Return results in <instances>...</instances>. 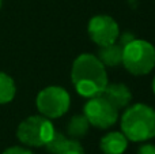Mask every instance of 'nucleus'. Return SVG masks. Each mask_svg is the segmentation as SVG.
<instances>
[{"instance_id": "f257e3e1", "label": "nucleus", "mask_w": 155, "mask_h": 154, "mask_svg": "<svg viewBox=\"0 0 155 154\" xmlns=\"http://www.w3.org/2000/svg\"><path fill=\"white\" fill-rule=\"evenodd\" d=\"M71 81L78 94L82 97L101 95L107 86L106 67L93 53H82L72 63Z\"/></svg>"}, {"instance_id": "f03ea898", "label": "nucleus", "mask_w": 155, "mask_h": 154, "mask_svg": "<svg viewBox=\"0 0 155 154\" xmlns=\"http://www.w3.org/2000/svg\"><path fill=\"white\" fill-rule=\"evenodd\" d=\"M120 126L128 141H150L155 138V109L146 104H135L123 113Z\"/></svg>"}, {"instance_id": "7ed1b4c3", "label": "nucleus", "mask_w": 155, "mask_h": 154, "mask_svg": "<svg viewBox=\"0 0 155 154\" xmlns=\"http://www.w3.org/2000/svg\"><path fill=\"white\" fill-rule=\"evenodd\" d=\"M128 72L136 76L150 74L155 67V46L146 40H134L123 46V63Z\"/></svg>"}, {"instance_id": "20e7f679", "label": "nucleus", "mask_w": 155, "mask_h": 154, "mask_svg": "<svg viewBox=\"0 0 155 154\" xmlns=\"http://www.w3.org/2000/svg\"><path fill=\"white\" fill-rule=\"evenodd\" d=\"M54 131L56 130L51 119L42 115H34L21 122L16 128V138L25 146L42 147L53 136Z\"/></svg>"}, {"instance_id": "39448f33", "label": "nucleus", "mask_w": 155, "mask_h": 154, "mask_svg": "<svg viewBox=\"0 0 155 154\" xmlns=\"http://www.w3.org/2000/svg\"><path fill=\"white\" fill-rule=\"evenodd\" d=\"M35 106L42 116L48 119H59L70 109L71 95L61 86H48L37 94Z\"/></svg>"}, {"instance_id": "423d86ee", "label": "nucleus", "mask_w": 155, "mask_h": 154, "mask_svg": "<svg viewBox=\"0 0 155 154\" xmlns=\"http://www.w3.org/2000/svg\"><path fill=\"white\" fill-rule=\"evenodd\" d=\"M83 115L88 120L90 126L101 130L110 128L118 119V111L102 95L88 98L83 108Z\"/></svg>"}, {"instance_id": "0eeeda50", "label": "nucleus", "mask_w": 155, "mask_h": 154, "mask_svg": "<svg viewBox=\"0 0 155 154\" xmlns=\"http://www.w3.org/2000/svg\"><path fill=\"white\" fill-rule=\"evenodd\" d=\"M88 37L94 44L101 48L114 44L120 34L117 22L109 15H95L88 21L87 25Z\"/></svg>"}, {"instance_id": "6e6552de", "label": "nucleus", "mask_w": 155, "mask_h": 154, "mask_svg": "<svg viewBox=\"0 0 155 154\" xmlns=\"http://www.w3.org/2000/svg\"><path fill=\"white\" fill-rule=\"evenodd\" d=\"M102 97L106 98L117 111L124 109L131 104L132 101V93L129 90V87L124 83H112L105 87V90L102 92Z\"/></svg>"}, {"instance_id": "1a4fd4ad", "label": "nucleus", "mask_w": 155, "mask_h": 154, "mask_svg": "<svg viewBox=\"0 0 155 154\" xmlns=\"http://www.w3.org/2000/svg\"><path fill=\"white\" fill-rule=\"evenodd\" d=\"M128 147V139L120 131H110L99 141V149L104 154H123Z\"/></svg>"}, {"instance_id": "9d476101", "label": "nucleus", "mask_w": 155, "mask_h": 154, "mask_svg": "<svg viewBox=\"0 0 155 154\" xmlns=\"http://www.w3.org/2000/svg\"><path fill=\"white\" fill-rule=\"evenodd\" d=\"M97 57L101 60L105 67H118L123 63V46L116 42L101 46Z\"/></svg>"}, {"instance_id": "9b49d317", "label": "nucleus", "mask_w": 155, "mask_h": 154, "mask_svg": "<svg viewBox=\"0 0 155 154\" xmlns=\"http://www.w3.org/2000/svg\"><path fill=\"white\" fill-rule=\"evenodd\" d=\"M88 128H90V123L84 115H74L67 124V132L71 138L79 139L87 135Z\"/></svg>"}, {"instance_id": "f8f14e48", "label": "nucleus", "mask_w": 155, "mask_h": 154, "mask_svg": "<svg viewBox=\"0 0 155 154\" xmlns=\"http://www.w3.org/2000/svg\"><path fill=\"white\" fill-rule=\"evenodd\" d=\"M16 85L8 74L0 71V105L8 104L15 98Z\"/></svg>"}, {"instance_id": "ddd939ff", "label": "nucleus", "mask_w": 155, "mask_h": 154, "mask_svg": "<svg viewBox=\"0 0 155 154\" xmlns=\"http://www.w3.org/2000/svg\"><path fill=\"white\" fill-rule=\"evenodd\" d=\"M65 139H67V136L64 135V134L61 132H57V131H54L53 136H52L51 139H49V142L45 145V149L48 150L51 154H57L60 152V149H61V146L64 145Z\"/></svg>"}, {"instance_id": "4468645a", "label": "nucleus", "mask_w": 155, "mask_h": 154, "mask_svg": "<svg viewBox=\"0 0 155 154\" xmlns=\"http://www.w3.org/2000/svg\"><path fill=\"white\" fill-rule=\"evenodd\" d=\"M57 154H84V149H83L82 143L78 139H65L64 145L61 146L60 152Z\"/></svg>"}, {"instance_id": "2eb2a0df", "label": "nucleus", "mask_w": 155, "mask_h": 154, "mask_svg": "<svg viewBox=\"0 0 155 154\" xmlns=\"http://www.w3.org/2000/svg\"><path fill=\"white\" fill-rule=\"evenodd\" d=\"M117 40H118V44H120L121 46H125V45H128L129 42H132L134 40H136V37H135V34L131 32H124V33H120V34H118Z\"/></svg>"}, {"instance_id": "dca6fc26", "label": "nucleus", "mask_w": 155, "mask_h": 154, "mask_svg": "<svg viewBox=\"0 0 155 154\" xmlns=\"http://www.w3.org/2000/svg\"><path fill=\"white\" fill-rule=\"evenodd\" d=\"M2 154H33V152H30L29 149H25L22 146H11L8 149H5Z\"/></svg>"}, {"instance_id": "f3484780", "label": "nucleus", "mask_w": 155, "mask_h": 154, "mask_svg": "<svg viewBox=\"0 0 155 154\" xmlns=\"http://www.w3.org/2000/svg\"><path fill=\"white\" fill-rule=\"evenodd\" d=\"M137 154H155V145L153 143H143L137 149Z\"/></svg>"}, {"instance_id": "a211bd4d", "label": "nucleus", "mask_w": 155, "mask_h": 154, "mask_svg": "<svg viewBox=\"0 0 155 154\" xmlns=\"http://www.w3.org/2000/svg\"><path fill=\"white\" fill-rule=\"evenodd\" d=\"M153 92H154V94H155V76H154V79H153Z\"/></svg>"}, {"instance_id": "6ab92c4d", "label": "nucleus", "mask_w": 155, "mask_h": 154, "mask_svg": "<svg viewBox=\"0 0 155 154\" xmlns=\"http://www.w3.org/2000/svg\"><path fill=\"white\" fill-rule=\"evenodd\" d=\"M0 8H2V0H0Z\"/></svg>"}]
</instances>
